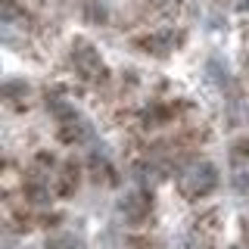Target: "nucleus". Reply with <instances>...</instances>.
<instances>
[{"label": "nucleus", "instance_id": "nucleus-1", "mask_svg": "<svg viewBox=\"0 0 249 249\" xmlns=\"http://www.w3.org/2000/svg\"><path fill=\"white\" fill-rule=\"evenodd\" d=\"M184 10V0H137L119 13L122 31H153L175 22Z\"/></svg>", "mask_w": 249, "mask_h": 249}, {"label": "nucleus", "instance_id": "nucleus-2", "mask_svg": "<svg viewBox=\"0 0 249 249\" xmlns=\"http://www.w3.org/2000/svg\"><path fill=\"white\" fill-rule=\"evenodd\" d=\"M69 69L75 72L78 81L90 84V88H100V90H106L109 81H112L109 66L103 62L100 50L88 41V37H75V41L69 44Z\"/></svg>", "mask_w": 249, "mask_h": 249}, {"label": "nucleus", "instance_id": "nucleus-3", "mask_svg": "<svg viewBox=\"0 0 249 249\" xmlns=\"http://www.w3.org/2000/svg\"><path fill=\"white\" fill-rule=\"evenodd\" d=\"M218 190V168L206 159L190 162L181 175H178V193L187 202H202Z\"/></svg>", "mask_w": 249, "mask_h": 249}, {"label": "nucleus", "instance_id": "nucleus-4", "mask_svg": "<svg viewBox=\"0 0 249 249\" xmlns=\"http://www.w3.org/2000/svg\"><path fill=\"white\" fill-rule=\"evenodd\" d=\"M221 231H224L221 209H202V212H196V215L190 218L187 243H190V249H215Z\"/></svg>", "mask_w": 249, "mask_h": 249}, {"label": "nucleus", "instance_id": "nucleus-5", "mask_svg": "<svg viewBox=\"0 0 249 249\" xmlns=\"http://www.w3.org/2000/svg\"><path fill=\"white\" fill-rule=\"evenodd\" d=\"M131 44H134L137 53H146V56H153V59H165V56H171V53L184 44V31L171 28V25L153 28V31H140V35H134Z\"/></svg>", "mask_w": 249, "mask_h": 249}, {"label": "nucleus", "instance_id": "nucleus-6", "mask_svg": "<svg viewBox=\"0 0 249 249\" xmlns=\"http://www.w3.org/2000/svg\"><path fill=\"white\" fill-rule=\"evenodd\" d=\"M119 212H122L124 221L134 224V228H137V224H143V221H150V215H153V193L143 190V187L124 193L122 202H119Z\"/></svg>", "mask_w": 249, "mask_h": 249}, {"label": "nucleus", "instance_id": "nucleus-7", "mask_svg": "<svg viewBox=\"0 0 249 249\" xmlns=\"http://www.w3.org/2000/svg\"><path fill=\"white\" fill-rule=\"evenodd\" d=\"M78 184H81V165H78L75 159H66L56 171V178H53V196L59 199H69L78 193Z\"/></svg>", "mask_w": 249, "mask_h": 249}, {"label": "nucleus", "instance_id": "nucleus-8", "mask_svg": "<svg viewBox=\"0 0 249 249\" xmlns=\"http://www.w3.org/2000/svg\"><path fill=\"white\" fill-rule=\"evenodd\" d=\"M56 137H59V143H66V146L84 143V140L90 137V124L84 122L78 112H72L69 119H59L56 122Z\"/></svg>", "mask_w": 249, "mask_h": 249}, {"label": "nucleus", "instance_id": "nucleus-9", "mask_svg": "<svg viewBox=\"0 0 249 249\" xmlns=\"http://www.w3.org/2000/svg\"><path fill=\"white\" fill-rule=\"evenodd\" d=\"M31 100H35V90L28 88V81H6L3 84V103L13 112H28Z\"/></svg>", "mask_w": 249, "mask_h": 249}, {"label": "nucleus", "instance_id": "nucleus-10", "mask_svg": "<svg viewBox=\"0 0 249 249\" xmlns=\"http://www.w3.org/2000/svg\"><path fill=\"white\" fill-rule=\"evenodd\" d=\"M88 178H90L93 184H103V187H115V184H119L115 168L109 165V159H106V156H100V153L88 156Z\"/></svg>", "mask_w": 249, "mask_h": 249}, {"label": "nucleus", "instance_id": "nucleus-11", "mask_svg": "<svg viewBox=\"0 0 249 249\" xmlns=\"http://www.w3.org/2000/svg\"><path fill=\"white\" fill-rule=\"evenodd\" d=\"M0 13H3L6 22H22V25H31L28 6L22 0H0Z\"/></svg>", "mask_w": 249, "mask_h": 249}, {"label": "nucleus", "instance_id": "nucleus-12", "mask_svg": "<svg viewBox=\"0 0 249 249\" xmlns=\"http://www.w3.org/2000/svg\"><path fill=\"white\" fill-rule=\"evenodd\" d=\"M44 249H84V243H81V237H75V233L56 231V233H50V237H47Z\"/></svg>", "mask_w": 249, "mask_h": 249}, {"label": "nucleus", "instance_id": "nucleus-13", "mask_svg": "<svg viewBox=\"0 0 249 249\" xmlns=\"http://www.w3.org/2000/svg\"><path fill=\"white\" fill-rule=\"evenodd\" d=\"M231 162L237 168H243V165H249V134H243V137H237L231 143Z\"/></svg>", "mask_w": 249, "mask_h": 249}, {"label": "nucleus", "instance_id": "nucleus-14", "mask_svg": "<svg viewBox=\"0 0 249 249\" xmlns=\"http://www.w3.org/2000/svg\"><path fill=\"white\" fill-rule=\"evenodd\" d=\"M84 19H88L90 25H103L109 19V13H106V6L100 3V0H84Z\"/></svg>", "mask_w": 249, "mask_h": 249}, {"label": "nucleus", "instance_id": "nucleus-15", "mask_svg": "<svg viewBox=\"0 0 249 249\" xmlns=\"http://www.w3.org/2000/svg\"><path fill=\"white\" fill-rule=\"evenodd\" d=\"M233 190H237L240 196H249V168H243V171L233 175Z\"/></svg>", "mask_w": 249, "mask_h": 249}, {"label": "nucleus", "instance_id": "nucleus-16", "mask_svg": "<svg viewBox=\"0 0 249 249\" xmlns=\"http://www.w3.org/2000/svg\"><path fill=\"white\" fill-rule=\"evenodd\" d=\"M128 243L134 246V249H159V240H156V237H146V233H143V237L137 233V237H131Z\"/></svg>", "mask_w": 249, "mask_h": 249}, {"label": "nucleus", "instance_id": "nucleus-17", "mask_svg": "<svg viewBox=\"0 0 249 249\" xmlns=\"http://www.w3.org/2000/svg\"><path fill=\"white\" fill-rule=\"evenodd\" d=\"M224 3L237 6V10H249V0H224Z\"/></svg>", "mask_w": 249, "mask_h": 249}, {"label": "nucleus", "instance_id": "nucleus-18", "mask_svg": "<svg viewBox=\"0 0 249 249\" xmlns=\"http://www.w3.org/2000/svg\"><path fill=\"white\" fill-rule=\"evenodd\" d=\"M243 233H246V240H249V221H243Z\"/></svg>", "mask_w": 249, "mask_h": 249}, {"label": "nucleus", "instance_id": "nucleus-19", "mask_svg": "<svg viewBox=\"0 0 249 249\" xmlns=\"http://www.w3.org/2000/svg\"><path fill=\"white\" fill-rule=\"evenodd\" d=\"M243 66H246V75H249V56H246V62H243Z\"/></svg>", "mask_w": 249, "mask_h": 249}, {"label": "nucleus", "instance_id": "nucleus-20", "mask_svg": "<svg viewBox=\"0 0 249 249\" xmlns=\"http://www.w3.org/2000/svg\"><path fill=\"white\" fill-rule=\"evenodd\" d=\"M231 249H243V246H231Z\"/></svg>", "mask_w": 249, "mask_h": 249}]
</instances>
